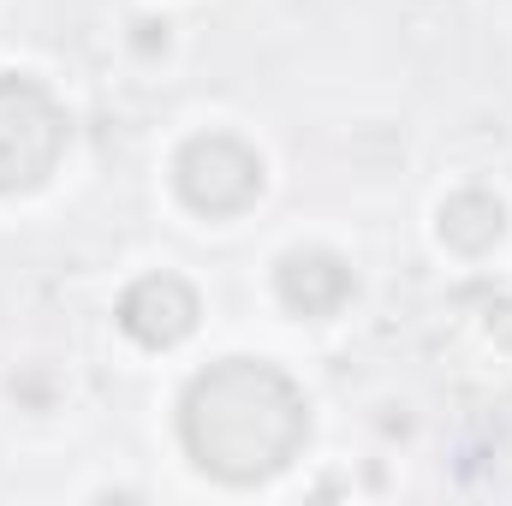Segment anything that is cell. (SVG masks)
<instances>
[{
    "label": "cell",
    "instance_id": "obj_1",
    "mask_svg": "<svg viewBox=\"0 0 512 506\" xmlns=\"http://www.w3.org/2000/svg\"><path fill=\"white\" fill-rule=\"evenodd\" d=\"M179 429L203 471L227 483H262L280 465H292V453L310 435V411L286 370L262 358H221L191 381Z\"/></svg>",
    "mask_w": 512,
    "mask_h": 506
},
{
    "label": "cell",
    "instance_id": "obj_2",
    "mask_svg": "<svg viewBox=\"0 0 512 506\" xmlns=\"http://www.w3.org/2000/svg\"><path fill=\"white\" fill-rule=\"evenodd\" d=\"M66 149V114L36 84L6 72L0 78V191H30L54 173Z\"/></svg>",
    "mask_w": 512,
    "mask_h": 506
},
{
    "label": "cell",
    "instance_id": "obj_3",
    "mask_svg": "<svg viewBox=\"0 0 512 506\" xmlns=\"http://www.w3.org/2000/svg\"><path fill=\"white\" fill-rule=\"evenodd\" d=\"M179 191L203 215H239L256 191H262V161H256V149H245L227 131L191 137L179 149Z\"/></svg>",
    "mask_w": 512,
    "mask_h": 506
},
{
    "label": "cell",
    "instance_id": "obj_4",
    "mask_svg": "<svg viewBox=\"0 0 512 506\" xmlns=\"http://www.w3.org/2000/svg\"><path fill=\"white\" fill-rule=\"evenodd\" d=\"M120 328L137 346H179L197 328V292L179 274H143L120 298Z\"/></svg>",
    "mask_w": 512,
    "mask_h": 506
},
{
    "label": "cell",
    "instance_id": "obj_5",
    "mask_svg": "<svg viewBox=\"0 0 512 506\" xmlns=\"http://www.w3.org/2000/svg\"><path fill=\"white\" fill-rule=\"evenodd\" d=\"M280 298L298 316H334L352 298V268L328 251H292L280 262Z\"/></svg>",
    "mask_w": 512,
    "mask_h": 506
},
{
    "label": "cell",
    "instance_id": "obj_6",
    "mask_svg": "<svg viewBox=\"0 0 512 506\" xmlns=\"http://www.w3.org/2000/svg\"><path fill=\"white\" fill-rule=\"evenodd\" d=\"M501 233H507V209H501L489 191H459V197L441 203V239H447L453 251L483 256Z\"/></svg>",
    "mask_w": 512,
    "mask_h": 506
},
{
    "label": "cell",
    "instance_id": "obj_7",
    "mask_svg": "<svg viewBox=\"0 0 512 506\" xmlns=\"http://www.w3.org/2000/svg\"><path fill=\"white\" fill-rule=\"evenodd\" d=\"M489 334H495V340H512V304H495V310H489Z\"/></svg>",
    "mask_w": 512,
    "mask_h": 506
}]
</instances>
